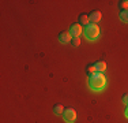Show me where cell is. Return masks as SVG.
Wrapping results in <instances>:
<instances>
[{
  "label": "cell",
  "instance_id": "6da1fadb",
  "mask_svg": "<svg viewBox=\"0 0 128 123\" xmlns=\"http://www.w3.org/2000/svg\"><path fill=\"white\" fill-rule=\"evenodd\" d=\"M87 84H89V88L91 89V90L100 92L106 86V78H105V75H104L102 73H96V74H93V75L89 77Z\"/></svg>",
  "mask_w": 128,
  "mask_h": 123
},
{
  "label": "cell",
  "instance_id": "7a4b0ae2",
  "mask_svg": "<svg viewBox=\"0 0 128 123\" xmlns=\"http://www.w3.org/2000/svg\"><path fill=\"white\" fill-rule=\"evenodd\" d=\"M84 37L89 41H94L100 37V27L97 23H89L87 26H84Z\"/></svg>",
  "mask_w": 128,
  "mask_h": 123
},
{
  "label": "cell",
  "instance_id": "3957f363",
  "mask_svg": "<svg viewBox=\"0 0 128 123\" xmlns=\"http://www.w3.org/2000/svg\"><path fill=\"white\" fill-rule=\"evenodd\" d=\"M63 118L67 123H74L76 120V111L74 108H66L63 112Z\"/></svg>",
  "mask_w": 128,
  "mask_h": 123
},
{
  "label": "cell",
  "instance_id": "277c9868",
  "mask_svg": "<svg viewBox=\"0 0 128 123\" xmlns=\"http://www.w3.org/2000/svg\"><path fill=\"white\" fill-rule=\"evenodd\" d=\"M70 34H71L72 37H79L82 34V32H83V27L80 26L79 23H72L71 26H70Z\"/></svg>",
  "mask_w": 128,
  "mask_h": 123
},
{
  "label": "cell",
  "instance_id": "5b68a950",
  "mask_svg": "<svg viewBox=\"0 0 128 123\" xmlns=\"http://www.w3.org/2000/svg\"><path fill=\"white\" fill-rule=\"evenodd\" d=\"M101 18H102V14H101V11H98V10L91 11L90 14H89V21H90V23H98L100 21H101Z\"/></svg>",
  "mask_w": 128,
  "mask_h": 123
},
{
  "label": "cell",
  "instance_id": "8992f818",
  "mask_svg": "<svg viewBox=\"0 0 128 123\" xmlns=\"http://www.w3.org/2000/svg\"><path fill=\"white\" fill-rule=\"evenodd\" d=\"M72 40V36L70 34V32H62L59 33V41L62 44H70Z\"/></svg>",
  "mask_w": 128,
  "mask_h": 123
},
{
  "label": "cell",
  "instance_id": "52a82bcc",
  "mask_svg": "<svg viewBox=\"0 0 128 123\" xmlns=\"http://www.w3.org/2000/svg\"><path fill=\"white\" fill-rule=\"evenodd\" d=\"M78 23L80 25H84V26H87V25L90 23V21H89V15H86V14H80L79 15V18H78Z\"/></svg>",
  "mask_w": 128,
  "mask_h": 123
},
{
  "label": "cell",
  "instance_id": "ba28073f",
  "mask_svg": "<svg viewBox=\"0 0 128 123\" xmlns=\"http://www.w3.org/2000/svg\"><path fill=\"white\" fill-rule=\"evenodd\" d=\"M96 69H97V73H104L106 70V63L104 60L96 62Z\"/></svg>",
  "mask_w": 128,
  "mask_h": 123
},
{
  "label": "cell",
  "instance_id": "9c48e42d",
  "mask_svg": "<svg viewBox=\"0 0 128 123\" xmlns=\"http://www.w3.org/2000/svg\"><path fill=\"white\" fill-rule=\"evenodd\" d=\"M97 73V69H96V63H91V64H87V67H86V74L87 75H93V74H96Z\"/></svg>",
  "mask_w": 128,
  "mask_h": 123
},
{
  "label": "cell",
  "instance_id": "30bf717a",
  "mask_svg": "<svg viewBox=\"0 0 128 123\" xmlns=\"http://www.w3.org/2000/svg\"><path fill=\"white\" fill-rule=\"evenodd\" d=\"M64 109H66V108H64L62 104H56V105L53 107V112H54V115H63Z\"/></svg>",
  "mask_w": 128,
  "mask_h": 123
},
{
  "label": "cell",
  "instance_id": "8fae6325",
  "mask_svg": "<svg viewBox=\"0 0 128 123\" xmlns=\"http://www.w3.org/2000/svg\"><path fill=\"white\" fill-rule=\"evenodd\" d=\"M118 7H120L121 11L128 10V0H121V2H118Z\"/></svg>",
  "mask_w": 128,
  "mask_h": 123
},
{
  "label": "cell",
  "instance_id": "7c38bea8",
  "mask_svg": "<svg viewBox=\"0 0 128 123\" xmlns=\"http://www.w3.org/2000/svg\"><path fill=\"white\" fill-rule=\"evenodd\" d=\"M118 17H120V19L123 21V22H128V10H126V11H120Z\"/></svg>",
  "mask_w": 128,
  "mask_h": 123
},
{
  "label": "cell",
  "instance_id": "4fadbf2b",
  "mask_svg": "<svg viewBox=\"0 0 128 123\" xmlns=\"http://www.w3.org/2000/svg\"><path fill=\"white\" fill-rule=\"evenodd\" d=\"M71 44H72V47H79L80 45V37H72Z\"/></svg>",
  "mask_w": 128,
  "mask_h": 123
},
{
  "label": "cell",
  "instance_id": "5bb4252c",
  "mask_svg": "<svg viewBox=\"0 0 128 123\" xmlns=\"http://www.w3.org/2000/svg\"><path fill=\"white\" fill-rule=\"evenodd\" d=\"M121 101H123L124 104H127V105H128V93L123 94V97H121Z\"/></svg>",
  "mask_w": 128,
  "mask_h": 123
},
{
  "label": "cell",
  "instance_id": "9a60e30c",
  "mask_svg": "<svg viewBox=\"0 0 128 123\" xmlns=\"http://www.w3.org/2000/svg\"><path fill=\"white\" fill-rule=\"evenodd\" d=\"M124 115H126V118H128V105H127L126 111H124Z\"/></svg>",
  "mask_w": 128,
  "mask_h": 123
}]
</instances>
